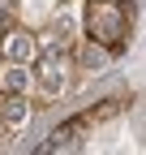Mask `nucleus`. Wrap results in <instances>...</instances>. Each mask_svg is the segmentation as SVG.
Returning a JSON list of instances; mask_svg holds the SVG:
<instances>
[{
	"instance_id": "nucleus-5",
	"label": "nucleus",
	"mask_w": 146,
	"mask_h": 155,
	"mask_svg": "<svg viewBox=\"0 0 146 155\" xmlns=\"http://www.w3.org/2000/svg\"><path fill=\"white\" fill-rule=\"evenodd\" d=\"M30 116V104H26V95H0V121H5L9 129H17Z\"/></svg>"
},
{
	"instance_id": "nucleus-4",
	"label": "nucleus",
	"mask_w": 146,
	"mask_h": 155,
	"mask_svg": "<svg viewBox=\"0 0 146 155\" xmlns=\"http://www.w3.org/2000/svg\"><path fill=\"white\" fill-rule=\"evenodd\" d=\"M34 86V69L30 65H5L0 69V91L5 95H26Z\"/></svg>"
},
{
	"instance_id": "nucleus-3",
	"label": "nucleus",
	"mask_w": 146,
	"mask_h": 155,
	"mask_svg": "<svg viewBox=\"0 0 146 155\" xmlns=\"http://www.w3.org/2000/svg\"><path fill=\"white\" fill-rule=\"evenodd\" d=\"M39 52H43V43H39L30 30H22V26H9L5 35H0V56H5L9 65H30V69H34Z\"/></svg>"
},
{
	"instance_id": "nucleus-2",
	"label": "nucleus",
	"mask_w": 146,
	"mask_h": 155,
	"mask_svg": "<svg viewBox=\"0 0 146 155\" xmlns=\"http://www.w3.org/2000/svg\"><path fill=\"white\" fill-rule=\"evenodd\" d=\"M69 69H73L69 48H60V39H47V48L39 52V61H34V86H39V95L60 99L69 91Z\"/></svg>"
},
{
	"instance_id": "nucleus-6",
	"label": "nucleus",
	"mask_w": 146,
	"mask_h": 155,
	"mask_svg": "<svg viewBox=\"0 0 146 155\" xmlns=\"http://www.w3.org/2000/svg\"><path fill=\"white\" fill-rule=\"evenodd\" d=\"M52 151H56V142H52V138H47V142H43L39 151H34V155H52Z\"/></svg>"
},
{
	"instance_id": "nucleus-1",
	"label": "nucleus",
	"mask_w": 146,
	"mask_h": 155,
	"mask_svg": "<svg viewBox=\"0 0 146 155\" xmlns=\"http://www.w3.org/2000/svg\"><path fill=\"white\" fill-rule=\"evenodd\" d=\"M129 35V13L120 0H86V39L116 52Z\"/></svg>"
}]
</instances>
